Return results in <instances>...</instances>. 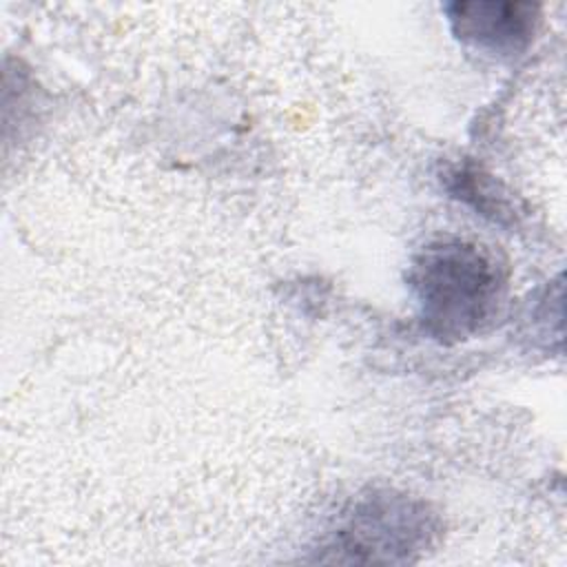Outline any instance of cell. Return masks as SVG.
I'll return each mask as SVG.
<instances>
[{
  "label": "cell",
  "mask_w": 567,
  "mask_h": 567,
  "mask_svg": "<svg viewBox=\"0 0 567 567\" xmlns=\"http://www.w3.org/2000/svg\"><path fill=\"white\" fill-rule=\"evenodd\" d=\"M412 288L425 328L439 339H463L496 306L501 275L476 246L439 241L427 246L412 266Z\"/></svg>",
  "instance_id": "obj_1"
},
{
  "label": "cell",
  "mask_w": 567,
  "mask_h": 567,
  "mask_svg": "<svg viewBox=\"0 0 567 567\" xmlns=\"http://www.w3.org/2000/svg\"><path fill=\"white\" fill-rule=\"evenodd\" d=\"M447 11L458 38L496 53L520 51L536 24V7L527 2H456Z\"/></svg>",
  "instance_id": "obj_2"
},
{
  "label": "cell",
  "mask_w": 567,
  "mask_h": 567,
  "mask_svg": "<svg viewBox=\"0 0 567 567\" xmlns=\"http://www.w3.org/2000/svg\"><path fill=\"white\" fill-rule=\"evenodd\" d=\"M419 514L410 509L403 501H374L354 514L350 527L346 529L348 547L368 551H403L412 547L419 536Z\"/></svg>",
  "instance_id": "obj_3"
},
{
  "label": "cell",
  "mask_w": 567,
  "mask_h": 567,
  "mask_svg": "<svg viewBox=\"0 0 567 567\" xmlns=\"http://www.w3.org/2000/svg\"><path fill=\"white\" fill-rule=\"evenodd\" d=\"M452 193L463 197L465 202H472L476 210L483 215H492L494 219H501V215H509L507 202L503 195H498L494 182L483 175L476 168H456L452 175Z\"/></svg>",
  "instance_id": "obj_4"
}]
</instances>
